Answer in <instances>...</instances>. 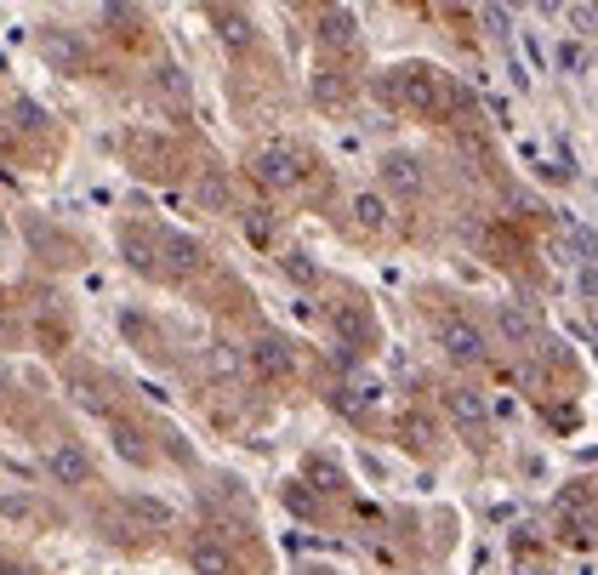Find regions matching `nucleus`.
Here are the masks:
<instances>
[{"instance_id": "1", "label": "nucleus", "mask_w": 598, "mask_h": 575, "mask_svg": "<svg viewBox=\"0 0 598 575\" xmlns=\"http://www.w3.org/2000/svg\"><path fill=\"white\" fill-rule=\"evenodd\" d=\"M377 97L388 109H405V114H422V120H439L462 103L456 81L434 63H393L377 74Z\"/></svg>"}, {"instance_id": "11", "label": "nucleus", "mask_w": 598, "mask_h": 575, "mask_svg": "<svg viewBox=\"0 0 598 575\" xmlns=\"http://www.w3.org/2000/svg\"><path fill=\"white\" fill-rule=\"evenodd\" d=\"M160 257H166L171 280H188V273L199 268V245L188 234H160Z\"/></svg>"}, {"instance_id": "24", "label": "nucleus", "mask_w": 598, "mask_h": 575, "mask_svg": "<svg viewBox=\"0 0 598 575\" xmlns=\"http://www.w3.org/2000/svg\"><path fill=\"white\" fill-rule=\"evenodd\" d=\"M314 97H319V103H337V97H342V81H337L331 69H326V74H319V81H314Z\"/></svg>"}, {"instance_id": "21", "label": "nucleus", "mask_w": 598, "mask_h": 575, "mask_svg": "<svg viewBox=\"0 0 598 575\" xmlns=\"http://www.w3.org/2000/svg\"><path fill=\"white\" fill-rule=\"evenodd\" d=\"M245 234H252L257 245H273V217L257 206V211H245Z\"/></svg>"}, {"instance_id": "13", "label": "nucleus", "mask_w": 598, "mask_h": 575, "mask_svg": "<svg viewBox=\"0 0 598 575\" xmlns=\"http://www.w3.org/2000/svg\"><path fill=\"white\" fill-rule=\"evenodd\" d=\"M354 222H359L365 234H388V222H393V217H388V199H382V194H370V188L354 194Z\"/></svg>"}, {"instance_id": "17", "label": "nucleus", "mask_w": 598, "mask_h": 575, "mask_svg": "<svg viewBox=\"0 0 598 575\" xmlns=\"http://www.w3.org/2000/svg\"><path fill=\"white\" fill-rule=\"evenodd\" d=\"M194 194H199V206H206V211H229L234 206V199H229V178H222V171H206Z\"/></svg>"}, {"instance_id": "15", "label": "nucleus", "mask_w": 598, "mask_h": 575, "mask_svg": "<svg viewBox=\"0 0 598 575\" xmlns=\"http://www.w3.org/2000/svg\"><path fill=\"white\" fill-rule=\"evenodd\" d=\"M120 245H126V262H132V268H143V273H155V268H160V262H155V252H160V234L126 229V234H120Z\"/></svg>"}, {"instance_id": "8", "label": "nucleus", "mask_w": 598, "mask_h": 575, "mask_svg": "<svg viewBox=\"0 0 598 575\" xmlns=\"http://www.w3.org/2000/svg\"><path fill=\"white\" fill-rule=\"evenodd\" d=\"M331 325H337V337H342L347 347H370V337H377L370 314L354 308V303H331Z\"/></svg>"}, {"instance_id": "5", "label": "nucleus", "mask_w": 598, "mask_h": 575, "mask_svg": "<svg viewBox=\"0 0 598 575\" xmlns=\"http://www.w3.org/2000/svg\"><path fill=\"white\" fill-rule=\"evenodd\" d=\"M46 473H52V485H63V490H86L91 485V456L74 439H63V444L46 450Z\"/></svg>"}, {"instance_id": "19", "label": "nucleus", "mask_w": 598, "mask_h": 575, "mask_svg": "<svg viewBox=\"0 0 598 575\" xmlns=\"http://www.w3.org/2000/svg\"><path fill=\"white\" fill-rule=\"evenodd\" d=\"M114 450L126 462H148V444H143V433L137 428H126V421H114Z\"/></svg>"}, {"instance_id": "2", "label": "nucleus", "mask_w": 598, "mask_h": 575, "mask_svg": "<svg viewBox=\"0 0 598 575\" xmlns=\"http://www.w3.org/2000/svg\"><path fill=\"white\" fill-rule=\"evenodd\" d=\"M252 178L273 194H285L308 178V155L296 143H263V148H252Z\"/></svg>"}, {"instance_id": "10", "label": "nucleus", "mask_w": 598, "mask_h": 575, "mask_svg": "<svg viewBox=\"0 0 598 575\" xmlns=\"http://www.w3.org/2000/svg\"><path fill=\"white\" fill-rule=\"evenodd\" d=\"M496 337L513 342V347H530L536 342V319L518 308V303H496Z\"/></svg>"}, {"instance_id": "18", "label": "nucleus", "mask_w": 598, "mask_h": 575, "mask_svg": "<svg viewBox=\"0 0 598 575\" xmlns=\"http://www.w3.org/2000/svg\"><path fill=\"white\" fill-rule=\"evenodd\" d=\"M40 52L52 58V63H63V69H74V63H81V46H74L63 29H46V35H40Z\"/></svg>"}, {"instance_id": "4", "label": "nucleus", "mask_w": 598, "mask_h": 575, "mask_svg": "<svg viewBox=\"0 0 598 575\" xmlns=\"http://www.w3.org/2000/svg\"><path fill=\"white\" fill-rule=\"evenodd\" d=\"M444 416H451L473 444H485V428H490V405H485V393H473V388H451V393H444Z\"/></svg>"}, {"instance_id": "16", "label": "nucleus", "mask_w": 598, "mask_h": 575, "mask_svg": "<svg viewBox=\"0 0 598 575\" xmlns=\"http://www.w3.org/2000/svg\"><path fill=\"white\" fill-rule=\"evenodd\" d=\"M399 433H405V439H411V450H422V456H428V450L439 444V428H434V421L422 416V411H411L405 421H399Z\"/></svg>"}, {"instance_id": "9", "label": "nucleus", "mask_w": 598, "mask_h": 575, "mask_svg": "<svg viewBox=\"0 0 598 575\" xmlns=\"http://www.w3.org/2000/svg\"><path fill=\"white\" fill-rule=\"evenodd\" d=\"M382 183H388L393 194H405V199H416L422 188H428V178H422V160H411V155H388V160H382Z\"/></svg>"}, {"instance_id": "3", "label": "nucleus", "mask_w": 598, "mask_h": 575, "mask_svg": "<svg viewBox=\"0 0 598 575\" xmlns=\"http://www.w3.org/2000/svg\"><path fill=\"white\" fill-rule=\"evenodd\" d=\"M439 347H444V359H451V365H485L490 337H485L479 319L451 314V319H439Z\"/></svg>"}, {"instance_id": "26", "label": "nucleus", "mask_w": 598, "mask_h": 575, "mask_svg": "<svg viewBox=\"0 0 598 575\" xmlns=\"http://www.w3.org/2000/svg\"><path fill=\"white\" fill-rule=\"evenodd\" d=\"M308 473H314V479H319V490H337V485H342L331 462H308Z\"/></svg>"}, {"instance_id": "28", "label": "nucleus", "mask_w": 598, "mask_h": 575, "mask_svg": "<svg viewBox=\"0 0 598 575\" xmlns=\"http://www.w3.org/2000/svg\"><path fill=\"white\" fill-rule=\"evenodd\" d=\"M0 575H29L23 564H12V559H0Z\"/></svg>"}, {"instance_id": "6", "label": "nucleus", "mask_w": 598, "mask_h": 575, "mask_svg": "<svg viewBox=\"0 0 598 575\" xmlns=\"http://www.w3.org/2000/svg\"><path fill=\"white\" fill-rule=\"evenodd\" d=\"M252 370H257L263 382H285L291 370H296L291 342H285V337H273V331H263V337L252 342Z\"/></svg>"}, {"instance_id": "23", "label": "nucleus", "mask_w": 598, "mask_h": 575, "mask_svg": "<svg viewBox=\"0 0 598 575\" xmlns=\"http://www.w3.org/2000/svg\"><path fill=\"white\" fill-rule=\"evenodd\" d=\"M160 91H166V97H178V103H183V97H188V86H183V69H171V63H166V69H160Z\"/></svg>"}, {"instance_id": "25", "label": "nucleus", "mask_w": 598, "mask_h": 575, "mask_svg": "<svg viewBox=\"0 0 598 575\" xmlns=\"http://www.w3.org/2000/svg\"><path fill=\"white\" fill-rule=\"evenodd\" d=\"M285 273H291V280H303V285H308V280H314V262H308L303 252H285Z\"/></svg>"}, {"instance_id": "27", "label": "nucleus", "mask_w": 598, "mask_h": 575, "mask_svg": "<svg viewBox=\"0 0 598 575\" xmlns=\"http://www.w3.org/2000/svg\"><path fill=\"white\" fill-rule=\"evenodd\" d=\"M570 23H582V29H593V23H598V7H570Z\"/></svg>"}, {"instance_id": "20", "label": "nucleus", "mask_w": 598, "mask_h": 575, "mask_svg": "<svg viewBox=\"0 0 598 575\" xmlns=\"http://www.w3.org/2000/svg\"><path fill=\"white\" fill-rule=\"evenodd\" d=\"M132 513H137V518H148V524H160V530L171 524V507H166V502H155V496H132Z\"/></svg>"}, {"instance_id": "22", "label": "nucleus", "mask_w": 598, "mask_h": 575, "mask_svg": "<svg viewBox=\"0 0 598 575\" xmlns=\"http://www.w3.org/2000/svg\"><path fill=\"white\" fill-rule=\"evenodd\" d=\"M0 518H17V524H29V518H40V507L29 502V496H7V502H0Z\"/></svg>"}, {"instance_id": "14", "label": "nucleus", "mask_w": 598, "mask_h": 575, "mask_svg": "<svg viewBox=\"0 0 598 575\" xmlns=\"http://www.w3.org/2000/svg\"><path fill=\"white\" fill-rule=\"evenodd\" d=\"M211 17H217V35H222V46H234V52H245V46H252V17H245V12H234V7H217Z\"/></svg>"}, {"instance_id": "7", "label": "nucleus", "mask_w": 598, "mask_h": 575, "mask_svg": "<svg viewBox=\"0 0 598 575\" xmlns=\"http://www.w3.org/2000/svg\"><path fill=\"white\" fill-rule=\"evenodd\" d=\"M314 23H319V29H314L319 46H331V52H354V46H359V17L347 7H326Z\"/></svg>"}, {"instance_id": "12", "label": "nucleus", "mask_w": 598, "mask_h": 575, "mask_svg": "<svg viewBox=\"0 0 598 575\" xmlns=\"http://www.w3.org/2000/svg\"><path fill=\"white\" fill-rule=\"evenodd\" d=\"M188 564H194V575H234V559H229V547H222V541H194Z\"/></svg>"}]
</instances>
